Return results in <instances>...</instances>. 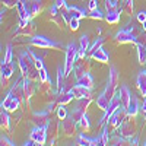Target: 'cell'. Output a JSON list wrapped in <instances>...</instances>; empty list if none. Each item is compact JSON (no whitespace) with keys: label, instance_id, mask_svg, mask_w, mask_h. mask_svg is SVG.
<instances>
[{"label":"cell","instance_id":"6da1fadb","mask_svg":"<svg viewBox=\"0 0 146 146\" xmlns=\"http://www.w3.org/2000/svg\"><path fill=\"white\" fill-rule=\"evenodd\" d=\"M79 58V45L76 42H70L66 48V62H64V72L66 76H69L75 69V64Z\"/></svg>","mask_w":146,"mask_h":146},{"label":"cell","instance_id":"7a4b0ae2","mask_svg":"<svg viewBox=\"0 0 146 146\" xmlns=\"http://www.w3.org/2000/svg\"><path fill=\"white\" fill-rule=\"evenodd\" d=\"M18 63H19V69L22 72V76H28L31 72L38 69L35 66V62H34V57H32L31 51H21L19 56H18Z\"/></svg>","mask_w":146,"mask_h":146},{"label":"cell","instance_id":"3957f363","mask_svg":"<svg viewBox=\"0 0 146 146\" xmlns=\"http://www.w3.org/2000/svg\"><path fill=\"white\" fill-rule=\"evenodd\" d=\"M120 83V75L114 66L110 67V73H108V82H107V86H105V91L104 94L107 95V98L111 101L114 96H115V91H117V86Z\"/></svg>","mask_w":146,"mask_h":146},{"label":"cell","instance_id":"277c9868","mask_svg":"<svg viewBox=\"0 0 146 146\" xmlns=\"http://www.w3.org/2000/svg\"><path fill=\"white\" fill-rule=\"evenodd\" d=\"M29 44L32 47H38V48H42V50H47V48H50V50H58V48H62V44L60 42H56L50 38H47V36H42V35H34Z\"/></svg>","mask_w":146,"mask_h":146},{"label":"cell","instance_id":"5b68a950","mask_svg":"<svg viewBox=\"0 0 146 146\" xmlns=\"http://www.w3.org/2000/svg\"><path fill=\"white\" fill-rule=\"evenodd\" d=\"M120 107H123V102H121V98H120V95L117 96H114V98L110 101V105H108V108L104 111V115H102V118H101V121H100V124L101 126H105L108 121H110V118H111V115L117 111V110L120 108Z\"/></svg>","mask_w":146,"mask_h":146},{"label":"cell","instance_id":"8992f818","mask_svg":"<svg viewBox=\"0 0 146 146\" xmlns=\"http://www.w3.org/2000/svg\"><path fill=\"white\" fill-rule=\"evenodd\" d=\"M114 40H115L118 44H129V42L136 44V42H137V36H136V34L133 32L129 27H124L123 29H120V31L114 35Z\"/></svg>","mask_w":146,"mask_h":146},{"label":"cell","instance_id":"52a82bcc","mask_svg":"<svg viewBox=\"0 0 146 146\" xmlns=\"http://www.w3.org/2000/svg\"><path fill=\"white\" fill-rule=\"evenodd\" d=\"M131 118L133 117L127 115L126 120L123 121V124L117 129L118 135L126 137V139H130V137H133V136L136 135V124H135V121H131Z\"/></svg>","mask_w":146,"mask_h":146},{"label":"cell","instance_id":"ba28073f","mask_svg":"<svg viewBox=\"0 0 146 146\" xmlns=\"http://www.w3.org/2000/svg\"><path fill=\"white\" fill-rule=\"evenodd\" d=\"M64 12L66 10L58 9V6L56 3L50 7V10H48V13H50V21H53L54 23H57L58 28H63L64 23H67V19L64 16Z\"/></svg>","mask_w":146,"mask_h":146},{"label":"cell","instance_id":"9c48e42d","mask_svg":"<svg viewBox=\"0 0 146 146\" xmlns=\"http://www.w3.org/2000/svg\"><path fill=\"white\" fill-rule=\"evenodd\" d=\"M127 117V111H126V108L124 107H120L117 111L111 115V118H110V121L107 124H110V127H113V129H118L121 124H123V121L126 120Z\"/></svg>","mask_w":146,"mask_h":146},{"label":"cell","instance_id":"30bf717a","mask_svg":"<svg viewBox=\"0 0 146 146\" xmlns=\"http://www.w3.org/2000/svg\"><path fill=\"white\" fill-rule=\"evenodd\" d=\"M35 32V23L31 21H23L19 19V27L16 31V35H25V36H34Z\"/></svg>","mask_w":146,"mask_h":146},{"label":"cell","instance_id":"8fae6325","mask_svg":"<svg viewBox=\"0 0 146 146\" xmlns=\"http://www.w3.org/2000/svg\"><path fill=\"white\" fill-rule=\"evenodd\" d=\"M21 104H22V101H21V100H18L16 96L10 95V94L7 92V95L5 96V100L2 101L0 107H2L3 110H7L9 113H12V111H16V110L19 108V105H21Z\"/></svg>","mask_w":146,"mask_h":146},{"label":"cell","instance_id":"7c38bea8","mask_svg":"<svg viewBox=\"0 0 146 146\" xmlns=\"http://www.w3.org/2000/svg\"><path fill=\"white\" fill-rule=\"evenodd\" d=\"M107 10V13H105V21L108 23H111V25H115V23L120 22V16H121V7L118 6V3H115L113 7H110V9H105Z\"/></svg>","mask_w":146,"mask_h":146},{"label":"cell","instance_id":"4fadbf2b","mask_svg":"<svg viewBox=\"0 0 146 146\" xmlns=\"http://www.w3.org/2000/svg\"><path fill=\"white\" fill-rule=\"evenodd\" d=\"M47 127H42V126H35L31 131V139L36 142V145H44L45 140H47Z\"/></svg>","mask_w":146,"mask_h":146},{"label":"cell","instance_id":"5bb4252c","mask_svg":"<svg viewBox=\"0 0 146 146\" xmlns=\"http://www.w3.org/2000/svg\"><path fill=\"white\" fill-rule=\"evenodd\" d=\"M51 113L48 110H44V111H38V113H34L32 114V123L35 126H42V127H47L48 121H50V117Z\"/></svg>","mask_w":146,"mask_h":146},{"label":"cell","instance_id":"9a60e30c","mask_svg":"<svg viewBox=\"0 0 146 146\" xmlns=\"http://www.w3.org/2000/svg\"><path fill=\"white\" fill-rule=\"evenodd\" d=\"M62 129H63V131H64L66 136H73V135L78 131L79 127H78V123L73 120V117H72V115H67V117L63 120V123H62Z\"/></svg>","mask_w":146,"mask_h":146},{"label":"cell","instance_id":"2e32d148","mask_svg":"<svg viewBox=\"0 0 146 146\" xmlns=\"http://www.w3.org/2000/svg\"><path fill=\"white\" fill-rule=\"evenodd\" d=\"M25 5H27L28 15H29L31 19L36 15H40L41 10H42V0H27Z\"/></svg>","mask_w":146,"mask_h":146},{"label":"cell","instance_id":"e0dca14e","mask_svg":"<svg viewBox=\"0 0 146 146\" xmlns=\"http://www.w3.org/2000/svg\"><path fill=\"white\" fill-rule=\"evenodd\" d=\"M70 94L75 96V98H78V100H79V98H92L91 89L82 86V85H79V83L73 85V88L70 89Z\"/></svg>","mask_w":146,"mask_h":146},{"label":"cell","instance_id":"ac0fdd59","mask_svg":"<svg viewBox=\"0 0 146 146\" xmlns=\"http://www.w3.org/2000/svg\"><path fill=\"white\" fill-rule=\"evenodd\" d=\"M89 69H91V64L86 60V57L85 58H78V62L75 64V69H73V73H75L76 78H79V76L83 75V73H88Z\"/></svg>","mask_w":146,"mask_h":146},{"label":"cell","instance_id":"d6986e66","mask_svg":"<svg viewBox=\"0 0 146 146\" xmlns=\"http://www.w3.org/2000/svg\"><path fill=\"white\" fill-rule=\"evenodd\" d=\"M23 94H25V101L27 102H29V100L32 98V95L35 94V85L27 76H23Z\"/></svg>","mask_w":146,"mask_h":146},{"label":"cell","instance_id":"ffe728a7","mask_svg":"<svg viewBox=\"0 0 146 146\" xmlns=\"http://www.w3.org/2000/svg\"><path fill=\"white\" fill-rule=\"evenodd\" d=\"M126 111H127V115L135 118L137 115V113L140 111V105H139V100L136 98L135 95H131V100L129 102V105L126 107Z\"/></svg>","mask_w":146,"mask_h":146},{"label":"cell","instance_id":"44dd1931","mask_svg":"<svg viewBox=\"0 0 146 146\" xmlns=\"http://www.w3.org/2000/svg\"><path fill=\"white\" fill-rule=\"evenodd\" d=\"M58 120L50 118V121H48V124H47V133H48V136H50V139H51V145L57 139V131H58V126H60L58 124Z\"/></svg>","mask_w":146,"mask_h":146},{"label":"cell","instance_id":"7402d4cb","mask_svg":"<svg viewBox=\"0 0 146 146\" xmlns=\"http://www.w3.org/2000/svg\"><path fill=\"white\" fill-rule=\"evenodd\" d=\"M89 58L96 60V62H100V63H108V62H110V56H108V53L104 50L102 47H100L98 50H95V51L89 56Z\"/></svg>","mask_w":146,"mask_h":146},{"label":"cell","instance_id":"603a6c76","mask_svg":"<svg viewBox=\"0 0 146 146\" xmlns=\"http://www.w3.org/2000/svg\"><path fill=\"white\" fill-rule=\"evenodd\" d=\"M89 50V36L88 35H82L79 40V58H85L86 53Z\"/></svg>","mask_w":146,"mask_h":146},{"label":"cell","instance_id":"cb8c5ba5","mask_svg":"<svg viewBox=\"0 0 146 146\" xmlns=\"http://www.w3.org/2000/svg\"><path fill=\"white\" fill-rule=\"evenodd\" d=\"M76 145H79V146H96V145H101V142H100V136L96 139H88V137H85L83 133H80L76 139Z\"/></svg>","mask_w":146,"mask_h":146},{"label":"cell","instance_id":"d4e9b609","mask_svg":"<svg viewBox=\"0 0 146 146\" xmlns=\"http://www.w3.org/2000/svg\"><path fill=\"white\" fill-rule=\"evenodd\" d=\"M76 83L82 85V86H85V88H89V89L94 88V79H92V76H91L89 72H88V73H83L82 76L76 78Z\"/></svg>","mask_w":146,"mask_h":146},{"label":"cell","instance_id":"484cf974","mask_svg":"<svg viewBox=\"0 0 146 146\" xmlns=\"http://www.w3.org/2000/svg\"><path fill=\"white\" fill-rule=\"evenodd\" d=\"M75 96H73L70 92H57L56 94V104H58V105H66V104H69Z\"/></svg>","mask_w":146,"mask_h":146},{"label":"cell","instance_id":"4316f807","mask_svg":"<svg viewBox=\"0 0 146 146\" xmlns=\"http://www.w3.org/2000/svg\"><path fill=\"white\" fill-rule=\"evenodd\" d=\"M0 73H2V76L3 78H6V79H9V78H12V75L15 73V66H13V63H6V62H2V67H0Z\"/></svg>","mask_w":146,"mask_h":146},{"label":"cell","instance_id":"83f0119b","mask_svg":"<svg viewBox=\"0 0 146 146\" xmlns=\"http://www.w3.org/2000/svg\"><path fill=\"white\" fill-rule=\"evenodd\" d=\"M67 13L70 18H76V19H82L85 16H88V13L83 9L78 7V6H69L67 7Z\"/></svg>","mask_w":146,"mask_h":146},{"label":"cell","instance_id":"f1b7e54d","mask_svg":"<svg viewBox=\"0 0 146 146\" xmlns=\"http://www.w3.org/2000/svg\"><path fill=\"white\" fill-rule=\"evenodd\" d=\"M131 95L133 94L129 91V88L126 86V85H121V86H120V98H121V102H123V107L124 108L129 105V102L131 100Z\"/></svg>","mask_w":146,"mask_h":146},{"label":"cell","instance_id":"f546056e","mask_svg":"<svg viewBox=\"0 0 146 146\" xmlns=\"http://www.w3.org/2000/svg\"><path fill=\"white\" fill-rule=\"evenodd\" d=\"M137 88L140 91V94L143 95V98H146V69L142 70L137 75Z\"/></svg>","mask_w":146,"mask_h":146},{"label":"cell","instance_id":"4dcf8cb0","mask_svg":"<svg viewBox=\"0 0 146 146\" xmlns=\"http://www.w3.org/2000/svg\"><path fill=\"white\" fill-rule=\"evenodd\" d=\"M0 124H2V129H5V130L10 129V117H9L7 110L2 108V113H0Z\"/></svg>","mask_w":146,"mask_h":146},{"label":"cell","instance_id":"1f68e13d","mask_svg":"<svg viewBox=\"0 0 146 146\" xmlns=\"http://www.w3.org/2000/svg\"><path fill=\"white\" fill-rule=\"evenodd\" d=\"M96 105H98V108H101L102 111H105V110L108 108V105H110V100L107 98V95L102 92L101 95H98L96 96Z\"/></svg>","mask_w":146,"mask_h":146},{"label":"cell","instance_id":"d6a6232c","mask_svg":"<svg viewBox=\"0 0 146 146\" xmlns=\"http://www.w3.org/2000/svg\"><path fill=\"white\" fill-rule=\"evenodd\" d=\"M118 3H121L120 7L126 15H130V16L133 15V0H121Z\"/></svg>","mask_w":146,"mask_h":146},{"label":"cell","instance_id":"836d02e7","mask_svg":"<svg viewBox=\"0 0 146 146\" xmlns=\"http://www.w3.org/2000/svg\"><path fill=\"white\" fill-rule=\"evenodd\" d=\"M137 47V60L140 64H146V45L136 44Z\"/></svg>","mask_w":146,"mask_h":146},{"label":"cell","instance_id":"e575fe53","mask_svg":"<svg viewBox=\"0 0 146 146\" xmlns=\"http://www.w3.org/2000/svg\"><path fill=\"white\" fill-rule=\"evenodd\" d=\"M104 42H105V38H104V36H98V38H96V41L92 44V47H89V50H88V53H86V57H89L95 50H98L100 47H102Z\"/></svg>","mask_w":146,"mask_h":146},{"label":"cell","instance_id":"d590c367","mask_svg":"<svg viewBox=\"0 0 146 146\" xmlns=\"http://www.w3.org/2000/svg\"><path fill=\"white\" fill-rule=\"evenodd\" d=\"M78 127H79L80 130L89 131V129H91V123H89V118H88V115H86V114H85V115L78 121Z\"/></svg>","mask_w":146,"mask_h":146},{"label":"cell","instance_id":"8d00e7d4","mask_svg":"<svg viewBox=\"0 0 146 146\" xmlns=\"http://www.w3.org/2000/svg\"><path fill=\"white\" fill-rule=\"evenodd\" d=\"M88 16H89L91 19H95V21H102V19H105V15L102 13V12H101L98 7L94 9V10H89Z\"/></svg>","mask_w":146,"mask_h":146},{"label":"cell","instance_id":"74e56055","mask_svg":"<svg viewBox=\"0 0 146 146\" xmlns=\"http://www.w3.org/2000/svg\"><path fill=\"white\" fill-rule=\"evenodd\" d=\"M91 102H92V98H79V101H78L76 107H78L79 110H82V111L86 113V108L89 107V104H91Z\"/></svg>","mask_w":146,"mask_h":146},{"label":"cell","instance_id":"f35d334b","mask_svg":"<svg viewBox=\"0 0 146 146\" xmlns=\"http://www.w3.org/2000/svg\"><path fill=\"white\" fill-rule=\"evenodd\" d=\"M85 114H86V113H85V111H82V110H79L78 107H75V108H73L72 110V113H70V115L73 117V120H75L76 121V123H78V121L85 115Z\"/></svg>","mask_w":146,"mask_h":146},{"label":"cell","instance_id":"ab89813d","mask_svg":"<svg viewBox=\"0 0 146 146\" xmlns=\"http://www.w3.org/2000/svg\"><path fill=\"white\" fill-rule=\"evenodd\" d=\"M12 57H13V51H12V44H7V45H6V53H5L3 62L10 63V62H12Z\"/></svg>","mask_w":146,"mask_h":146},{"label":"cell","instance_id":"60d3db41","mask_svg":"<svg viewBox=\"0 0 146 146\" xmlns=\"http://www.w3.org/2000/svg\"><path fill=\"white\" fill-rule=\"evenodd\" d=\"M79 21H80V19H76V18H70V19H69L67 23H69V27H70L72 31H78V29H79Z\"/></svg>","mask_w":146,"mask_h":146},{"label":"cell","instance_id":"b9f144b4","mask_svg":"<svg viewBox=\"0 0 146 146\" xmlns=\"http://www.w3.org/2000/svg\"><path fill=\"white\" fill-rule=\"evenodd\" d=\"M66 117H67V111H66L64 105H58V108H57V118L64 120Z\"/></svg>","mask_w":146,"mask_h":146},{"label":"cell","instance_id":"7bdbcfd3","mask_svg":"<svg viewBox=\"0 0 146 146\" xmlns=\"http://www.w3.org/2000/svg\"><path fill=\"white\" fill-rule=\"evenodd\" d=\"M40 82H50V76H48L45 67L40 69Z\"/></svg>","mask_w":146,"mask_h":146},{"label":"cell","instance_id":"ee69618b","mask_svg":"<svg viewBox=\"0 0 146 146\" xmlns=\"http://www.w3.org/2000/svg\"><path fill=\"white\" fill-rule=\"evenodd\" d=\"M2 3L5 7L7 9H12V7H16L18 3H19V0H2Z\"/></svg>","mask_w":146,"mask_h":146},{"label":"cell","instance_id":"f6af8a7d","mask_svg":"<svg viewBox=\"0 0 146 146\" xmlns=\"http://www.w3.org/2000/svg\"><path fill=\"white\" fill-rule=\"evenodd\" d=\"M0 145H2V146H13L15 143L12 140H9L6 136H2V137H0Z\"/></svg>","mask_w":146,"mask_h":146},{"label":"cell","instance_id":"bcb514c9","mask_svg":"<svg viewBox=\"0 0 146 146\" xmlns=\"http://www.w3.org/2000/svg\"><path fill=\"white\" fill-rule=\"evenodd\" d=\"M136 19H137L139 23H143V22L146 21V12H145V10H140L139 13L136 15Z\"/></svg>","mask_w":146,"mask_h":146},{"label":"cell","instance_id":"7dc6e473","mask_svg":"<svg viewBox=\"0 0 146 146\" xmlns=\"http://www.w3.org/2000/svg\"><path fill=\"white\" fill-rule=\"evenodd\" d=\"M54 3L58 6V9H62V10H67V5H66V0H54Z\"/></svg>","mask_w":146,"mask_h":146},{"label":"cell","instance_id":"c3c4849f","mask_svg":"<svg viewBox=\"0 0 146 146\" xmlns=\"http://www.w3.org/2000/svg\"><path fill=\"white\" fill-rule=\"evenodd\" d=\"M98 7V0H89V3H88V9L89 10H94Z\"/></svg>","mask_w":146,"mask_h":146},{"label":"cell","instance_id":"681fc988","mask_svg":"<svg viewBox=\"0 0 146 146\" xmlns=\"http://www.w3.org/2000/svg\"><path fill=\"white\" fill-rule=\"evenodd\" d=\"M129 142H130V145H139V135H137V133L133 137H130Z\"/></svg>","mask_w":146,"mask_h":146},{"label":"cell","instance_id":"f907efd6","mask_svg":"<svg viewBox=\"0 0 146 146\" xmlns=\"http://www.w3.org/2000/svg\"><path fill=\"white\" fill-rule=\"evenodd\" d=\"M23 145H25V146H32V145H36V142H35V140H32V139L29 137V139H28L25 143H23Z\"/></svg>","mask_w":146,"mask_h":146},{"label":"cell","instance_id":"816d5d0a","mask_svg":"<svg viewBox=\"0 0 146 146\" xmlns=\"http://www.w3.org/2000/svg\"><path fill=\"white\" fill-rule=\"evenodd\" d=\"M140 111H142L143 114L146 113V98L143 100V102H142V105H140Z\"/></svg>","mask_w":146,"mask_h":146},{"label":"cell","instance_id":"f5cc1de1","mask_svg":"<svg viewBox=\"0 0 146 146\" xmlns=\"http://www.w3.org/2000/svg\"><path fill=\"white\" fill-rule=\"evenodd\" d=\"M7 9V7H6ZM6 9H2V12H0V15H2V21H3V18H5V13H6Z\"/></svg>","mask_w":146,"mask_h":146},{"label":"cell","instance_id":"db71d44e","mask_svg":"<svg viewBox=\"0 0 146 146\" xmlns=\"http://www.w3.org/2000/svg\"><path fill=\"white\" fill-rule=\"evenodd\" d=\"M140 25H142V28H143V29H145V31H146V21H145V22H143V23H140Z\"/></svg>","mask_w":146,"mask_h":146},{"label":"cell","instance_id":"11a10c76","mask_svg":"<svg viewBox=\"0 0 146 146\" xmlns=\"http://www.w3.org/2000/svg\"><path fill=\"white\" fill-rule=\"evenodd\" d=\"M143 115H145V120H146V113H145V114H143Z\"/></svg>","mask_w":146,"mask_h":146},{"label":"cell","instance_id":"9f6ffc18","mask_svg":"<svg viewBox=\"0 0 146 146\" xmlns=\"http://www.w3.org/2000/svg\"><path fill=\"white\" fill-rule=\"evenodd\" d=\"M143 145H145V146H146V140H145V142H143Z\"/></svg>","mask_w":146,"mask_h":146},{"label":"cell","instance_id":"6f0895ef","mask_svg":"<svg viewBox=\"0 0 146 146\" xmlns=\"http://www.w3.org/2000/svg\"><path fill=\"white\" fill-rule=\"evenodd\" d=\"M115 2H117V3H118V2H121V0H115Z\"/></svg>","mask_w":146,"mask_h":146}]
</instances>
